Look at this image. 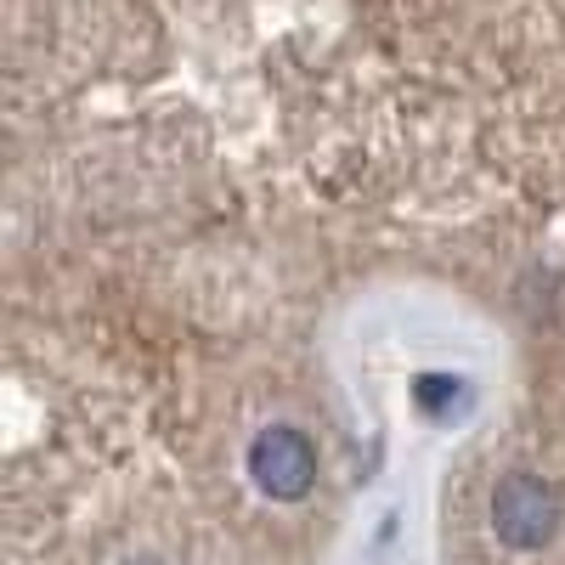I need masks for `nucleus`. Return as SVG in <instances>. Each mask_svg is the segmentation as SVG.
Here are the masks:
<instances>
[{
    "label": "nucleus",
    "instance_id": "nucleus-1",
    "mask_svg": "<svg viewBox=\"0 0 565 565\" xmlns=\"http://www.w3.org/2000/svg\"><path fill=\"white\" fill-rule=\"evenodd\" d=\"M565 537V0H7V458L282 537L396 447Z\"/></svg>",
    "mask_w": 565,
    "mask_h": 565
}]
</instances>
